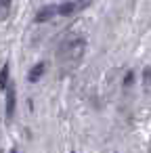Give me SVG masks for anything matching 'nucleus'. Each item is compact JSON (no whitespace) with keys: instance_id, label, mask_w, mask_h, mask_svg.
Instances as JSON below:
<instances>
[{"instance_id":"6e6552de","label":"nucleus","mask_w":151,"mask_h":153,"mask_svg":"<svg viewBox=\"0 0 151 153\" xmlns=\"http://www.w3.org/2000/svg\"><path fill=\"white\" fill-rule=\"evenodd\" d=\"M90 2H92V0H78V2H76V11H82V9H86Z\"/></svg>"},{"instance_id":"7ed1b4c3","label":"nucleus","mask_w":151,"mask_h":153,"mask_svg":"<svg viewBox=\"0 0 151 153\" xmlns=\"http://www.w3.org/2000/svg\"><path fill=\"white\" fill-rule=\"evenodd\" d=\"M4 90H7V115L11 117L15 111V90H13V86H7Z\"/></svg>"},{"instance_id":"f257e3e1","label":"nucleus","mask_w":151,"mask_h":153,"mask_svg":"<svg viewBox=\"0 0 151 153\" xmlns=\"http://www.w3.org/2000/svg\"><path fill=\"white\" fill-rule=\"evenodd\" d=\"M84 48H86V42L82 38H69L61 51V59L67 63V65H76L82 55H84Z\"/></svg>"},{"instance_id":"f03ea898","label":"nucleus","mask_w":151,"mask_h":153,"mask_svg":"<svg viewBox=\"0 0 151 153\" xmlns=\"http://www.w3.org/2000/svg\"><path fill=\"white\" fill-rule=\"evenodd\" d=\"M55 15H57V7H46V9H42V11L36 13V21L38 23H44V21H48Z\"/></svg>"},{"instance_id":"1a4fd4ad","label":"nucleus","mask_w":151,"mask_h":153,"mask_svg":"<svg viewBox=\"0 0 151 153\" xmlns=\"http://www.w3.org/2000/svg\"><path fill=\"white\" fill-rule=\"evenodd\" d=\"M145 86H147V88L151 86V69H149V67L145 69Z\"/></svg>"},{"instance_id":"0eeeda50","label":"nucleus","mask_w":151,"mask_h":153,"mask_svg":"<svg viewBox=\"0 0 151 153\" xmlns=\"http://www.w3.org/2000/svg\"><path fill=\"white\" fill-rule=\"evenodd\" d=\"M9 7H11V0H0V19H4V17H7Z\"/></svg>"},{"instance_id":"39448f33","label":"nucleus","mask_w":151,"mask_h":153,"mask_svg":"<svg viewBox=\"0 0 151 153\" xmlns=\"http://www.w3.org/2000/svg\"><path fill=\"white\" fill-rule=\"evenodd\" d=\"M9 86V65H4L2 67V71H0V88H7Z\"/></svg>"},{"instance_id":"20e7f679","label":"nucleus","mask_w":151,"mask_h":153,"mask_svg":"<svg viewBox=\"0 0 151 153\" xmlns=\"http://www.w3.org/2000/svg\"><path fill=\"white\" fill-rule=\"evenodd\" d=\"M57 13H59V15H71V13H76V2H65V4H61V7L57 9Z\"/></svg>"},{"instance_id":"423d86ee","label":"nucleus","mask_w":151,"mask_h":153,"mask_svg":"<svg viewBox=\"0 0 151 153\" xmlns=\"http://www.w3.org/2000/svg\"><path fill=\"white\" fill-rule=\"evenodd\" d=\"M42 71H44V63H38V65L32 69V74H30V82H36V80L42 76Z\"/></svg>"}]
</instances>
